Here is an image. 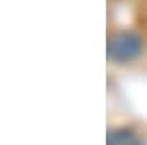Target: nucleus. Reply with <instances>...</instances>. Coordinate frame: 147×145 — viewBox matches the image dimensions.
Masks as SVG:
<instances>
[{"label": "nucleus", "instance_id": "f257e3e1", "mask_svg": "<svg viewBox=\"0 0 147 145\" xmlns=\"http://www.w3.org/2000/svg\"><path fill=\"white\" fill-rule=\"evenodd\" d=\"M141 49H143V43L139 35H136L134 32H120L110 37L108 57L118 63H129L141 53Z\"/></svg>", "mask_w": 147, "mask_h": 145}, {"label": "nucleus", "instance_id": "f03ea898", "mask_svg": "<svg viewBox=\"0 0 147 145\" xmlns=\"http://www.w3.org/2000/svg\"><path fill=\"white\" fill-rule=\"evenodd\" d=\"M108 145H143L131 129H116L108 137Z\"/></svg>", "mask_w": 147, "mask_h": 145}]
</instances>
